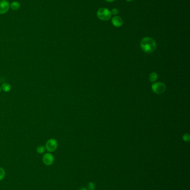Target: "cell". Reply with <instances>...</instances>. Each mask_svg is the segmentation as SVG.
I'll list each match as a JSON object with an SVG mask.
<instances>
[{"instance_id":"cell-2","label":"cell","mask_w":190,"mask_h":190,"mask_svg":"<svg viewBox=\"0 0 190 190\" xmlns=\"http://www.w3.org/2000/svg\"><path fill=\"white\" fill-rule=\"evenodd\" d=\"M98 17L102 21H108L111 18V11L106 8H101L97 12Z\"/></svg>"},{"instance_id":"cell-14","label":"cell","mask_w":190,"mask_h":190,"mask_svg":"<svg viewBox=\"0 0 190 190\" xmlns=\"http://www.w3.org/2000/svg\"><path fill=\"white\" fill-rule=\"evenodd\" d=\"M182 138H183V139L185 141H186V142H188V141H190V134H183Z\"/></svg>"},{"instance_id":"cell-8","label":"cell","mask_w":190,"mask_h":190,"mask_svg":"<svg viewBox=\"0 0 190 190\" xmlns=\"http://www.w3.org/2000/svg\"><path fill=\"white\" fill-rule=\"evenodd\" d=\"M1 88L5 92H8L11 90V86L9 84L5 83V84H2V85L1 86Z\"/></svg>"},{"instance_id":"cell-9","label":"cell","mask_w":190,"mask_h":190,"mask_svg":"<svg viewBox=\"0 0 190 190\" xmlns=\"http://www.w3.org/2000/svg\"><path fill=\"white\" fill-rule=\"evenodd\" d=\"M157 77L158 74L156 72H152L151 74H149V79L151 82H154L157 80Z\"/></svg>"},{"instance_id":"cell-6","label":"cell","mask_w":190,"mask_h":190,"mask_svg":"<svg viewBox=\"0 0 190 190\" xmlns=\"http://www.w3.org/2000/svg\"><path fill=\"white\" fill-rule=\"evenodd\" d=\"M9 4L7 1H0V14H4L7 12L9 9Z\"/></svg>"},{"instance_id":"cell-12","label":"cell","mask_w":190,"mask_h":190,"mask_svg":"<svg viewBox=\"0 0 190 190\" xmlns=\"http://www.w3.org/2000/svg\"><path fill=\"white\" fill-rule=\"evenodd\" d=\"M5 176V171L2 167H0V181L3 180Z\"/></svg>"},{"instance_id":"cell-17","label":"cell","mask_w":190,"mask_h":190,"mask_svg":"<svg viewBox=\"0 0 190 190\" xmlns=\"http://www.w3.org/2000/svg\"><path fill=\"white\" fill-rule=\"evenodd\" d=\"M79 190H87V189H86L85 188H82L81 189H80Z\"/></svg>"},{"instance_id":"cell-5","label":"cell","mask_w":190,"mask_h":190,"mask_svg":"<svg viewBox=\"0 0 190 190\" xmlns=\"http://www.w3.org/2000/svg\"><path fill=\"white\" fill-rule=\"evenodd\" d=\"M42 160H43L44 163L46 165L50 166V165H51L52 164H53V163L54 162V157L51 153H45L43 156Z\"/></svg>"},{"instance_id":"cell-18","label":"cell","mask_w":190,"mask_h":190,"mask_svg":"<svg viewBox=\"0 0 190 190\" xmlns=\"http://www.w3.org/2000/svg\"><path fill=\"white\" fill-rule=\"evenodd\" d=\"M125 1H128V2H130V1H134V0H125Z\"/></svg>"},{"instance_id":"cell-3","label":"cell","mask_w":190,"mask_h":190,"mask_svg":"<svg viewBox=\"0 0 190 190\" xmlns=\"http://www.w3.org/2000/svg\"><path fill=\"white\" fill-rule=\"evenodd\" d=\"M153 92L157 94H161L165 92L166 90V85L161 82H155L152 86Z\"/></svg>"},{"instance_id":"cell-4","label":"cell","mask_w":190,"mask_h":190,"mask_svg":"<svg viewBox=\"0 0 190 190\" xmlns=\"http://www.w3.org/2000/svg\"><path fill=\"white\" fill-rule=\"evenodd\" d=\"M58 142L56 140L54 139H49L47 142L45 147L47 148V151L48 152H52L55 151L58 148Z\"/></svg>"},{"instance_id":"cell-10","label":"cell","mask_w":190,"mask_h":190,"mask_svg":"<svg viewBox=\"0 0 190 190\" xmlns=\"http://www.w3.org/2000/svg\"><path fill=\"white\" fill-rule=\"evenodd\" d=\"M20 4L17 2H13L11 4V8L14 10H17L20 8Z\"/></svg>"},{"instance_id":"cell-11","label":"cell","mask_w":190,"mask_h":190,"mask_svg":"<svg viewBox=\"0 0 190 190\" xmlns=\"http://www.w3.org/2000/svg\"><path fill=\"white\" fill-rule=\"evenodd\" d=\"M45 151V147L42 145L39 146L36 148V151H37V153H39V154L44 153Z\"/></svg>"},{"instance_id":"cell-15","label":"cell","mask_w":190,"mask_h":190,"mask_svg":"<svg viewBox=\"0 0 190 190\" xmlns=\"http://www.w3.org/2000/svg\"><path fill=\"white\" fill-rule=\"evenodd\" d=\"M111 14L116 15V14H118V10L116 9H112V10L111 11Z\"/></svg>"},{"instance_id":"cell-7","label":"cell","mask_w":190,"mask_h":190,"mask_svg":"<svg viewBox=\"0 0 190 190\" xmlns=\"http://www.w3.org/2000/svg\"><path fill=\"white\" fill-rule=\"evenodd\" d=\"M111 22L113 25L116 27H120L123 24V20L121 18L120 16H116L113 17L111 20Z\"/></svg>"},{"instance_id":"cell-19","label":"cell","mask_w":190,"mask_h":190,"mask_svg":"<svg viewBox=\"0 0 190 190\" xmlns=\"http://www.w3.org/2000/svg\"><path fill=\"white\" fill-rule=\"evenodd\" d=\"M0 91H1V87H0Z\"/></svg>"},{"instance_id":"cell-1","label":"cell","mask_w":190,"mask_h":190,"mask_svg":"<svg viewBox=\"0 0 190 190\" xmlns=\"http://www.w3.org/2000/svg\"><path fill=\"white\" fill-rule=\"evenodd\" d=\"M140 46L144 52L151 53L156 50V43L151 37H144L140 42Z\"/></svg>"},{"instance_id":"cell-13","label":"cell","mask_w":190,"mask_h":190,"mask_svg":"<svg viewBox=\"0 0 190 190\" xmlns=\"http://www.w3.org/2000/svg\"><path fill=\"white\" fill-rule=\"evenodd\" d=\"M95 188V185L93 182H89L88 184V189L89 190H94Z\"/></svg>"},{"instance_id":"cell-16","label":"cell","mask_w":190,"mask_h":190,"mask_svg":"<svg viewBox=\"0 0 190 190\" xmlns=\"http://www.w3.org/2000/svg\"><path fill=\"white\" fill-rule=\"evenodd\" d=\"M105 1H107V2H113V1H114L115 0H105Z\"/></svg>"}]
</instances>
